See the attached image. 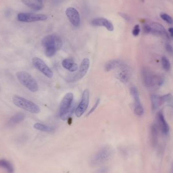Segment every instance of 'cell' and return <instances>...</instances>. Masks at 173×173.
<instances>
[{"instance_id": "obj_1", "label": "cell", "mask_w": 173, "mask_h": 173, "mask_svg": "<svg viewBox=\"0 0 173 173\" xmlns=\"http://www.w3.org/2000/svg\"><path fill=\"white\" fill-rule=\"evenodd\" d=\"M42 44L45 48L46 55L48 57L54 56L62 46V42L60 37L54 34L48 35L44 37L42 40Z\"/></svg>"}, {"instance_id": "obj_2", "label": "cell", "mask_w": 173, "mask_h": 173, "mask_svg": "<svg viewBox=\"0 0 173 173\" xmlns=\"http://www.w3.org/2000/svg\"><path fill=\"white\" fill-rule=\"evenodd\" d=\"M74 94L68 93L63 98L59 108V116L63 121H66L76 111V104H73Z\"/></svg>"}, {"instance_id": "obj_3", "label": "cell", "mask_w": 173, "mask_h": 173, "mask_svg": "<svg viewBox=\"0 0 173 173\" xmlns=\"http://www.w3.org/2000/svg\"><path fill=\"white\" fill-rule=\"evenodd\" d=\"M113 150L109 146L102 147L94 154L91 158L90 162L92 166H98L108 162L113 158Z\"/></svg>"}, {"instance_id": "obj_4", "label": "cell", "mask_w": 173, "mask_h": 173, "mask_svg": "<svg viewBox=\"0 0 173 173\" xmlns=\"http://www.w3.org/2000/svg\"><path fill=\"white\" fill-rule=\"evenodd\" d=\"M16 76L19 82L33 92H36L39 90V86L37 80L30 74L24 71L18 72Z\"/></svg>"}, {"instance_id": "obj_5", "label": "cell", "mask_w": 173, "mask_h": 173, "mask_svg": "<svg viewBox=\"0 0 173 173\" xmlns=\"http://www.w3.org/2000/svg\"><path fill=\"white\" fill-rule=\"evenodd\" d=\"M13 102L16 106L33 113L37 114L40 112V108L37 104L24 98L18 96H14Z\"/></svg>"}, {"instance_id": "obj_6", "label": "cell", "mask_w": 173, "mask_h": 173, "mask_svg": "<svg viewBox=\"0 0 173 173\" xmlns=\"http://www.w3.org/2000/svg\"><path fill=\"white\" fill-rule=\"evenodd\" d=\"M48 16L42 14H35L31 13H20L17 16L19 21L23 22H33L44 21L47 19Z\"/></svg>"}, {"instance_id": "obj_7", "label": "cell", "mask_w": 173, "mask_h": 173, "mask_svg": "<svg viewBox=\"0 0 173 173\" xmlns=\"http://www.w3.org/2000/svg\"><path fill=\"white\" fill-rule=\"evenodd\" d=\"M90 100V92L88 89H85L82 93V98L79 105L75 111L76 116L80 117L86 112L88 107Z\"/></svg>"}, {"instance_id": "obj_8", "label": "cell", "mask_w": 173, "mask_h": 173, "mask_svg": "<svg viewBox=\"0 0 173 173\" xmlns=\"http://www.w3.org/2000/svg\"><path fill=\"white\" fill-rule=\"evenodd\" d=\"M90 66V60L86 58L84 59L80 64L79 71L78 73L75 74V76L71 78H68L67 81L68 82H75L80 80L84 77L89 70Z\"/></svg>"}, {"instance_id": "obj_9", "label": "cell", "mask_w": 173, "mask_h": 173, "mask_svg": "<svg viewBox=\"0 0 173 173\" xmlns=\"http://www.w3.org/2000/svg\"><path fill=\"white\" fill-rule=\"evenodd\" d=\"M33 65L42 74L49 78H52L53 73L51 69L41 59L38 57H34L33 59Z\"/></svg>"}, {"instance_id": "obj_10", "label": "cell", "mask_w": 173, "mask_h": 173, "mask_svg": "<svg viewBox=\"0 0 173 173\" xmlns=\"http://www.w3.org/2000/svg\"><path fill=\"white\" fill-rule=\"evenodd\" d=\"M130 92L134 100L135 114L137 116H141L144 113V108L141 103L138 89L135 86H132L130 88Z\"/></svg>"}, {"instance_id": "obj_11", "label": "cell", "mask_w": 173, "mask_h": 173, "mask_svg": "<svg viewBox=\"0 0 173 173\" xmlns=\"http://www.w3.org/2000/svg\"><path fill=\"white\" fill-rule=\"evenodd\" d=\"M65 13L69 21L74 26H79L80 22V16L76 9L74 7H69L66 10Z\"/></svg>"}, {"instance_id": "obj_12", "label": "cell", "mask_w": 173, "mask_h": 173, "mask_svg": "<svg viewBox=\"0 0 173 173\" xmlns=\"http://www.w3.org/2000/svg\"><path fill=\"white\" fill-rule=\"evenodd\" d=\"M155 74L147 67H143L141 70V76L143 83L148 88L152 86Z\"/></svg>"}, {"instance_id": "obj_13", "label": "cell", "mask_w": 173, "mask_h": 173, "mask_svg": "<svg viewBox=\"0 0 173 173\" xmlns=\"http://www.w3.org/2000/svg\"><path fill=\"white\" fill-rule=\"evenodd\" d=\"M91 24L93 26H104L110 32H112L114 30L112 22L105 18H95L91 21Z\"/></svg>"}, {"instance_id": "obj_14", "label": "cell", "mask_w": 173, "mask_h": 173, "mask_svg": "<svg viewBox=\"0 0 173 173\" xmlns=\"http://www.w3.org/2000/svg\"><path fill=\"white\" fill-rule=\"evenodd\" d=\"M156 121L158 129L164 134H167L169 131V126L164 118V115L162 112L160 111L156 115Z\"/></svg>"}, {"instance_id": "obj_15", "label": "cell", "mask_w": 173, "mask_h": 173, "mask_svg": "<svg viewBox=\"0 0 173 173\" xmlns=\"http://www.w3.org/2000/svg\"><path fill=\"white\" fill-rule=\"evenodd\" d=\"M119 74H117V78L119 80L123 83L128 82L130 78L131 72L130 68L126 65L125 63H123L121 67H119Z\"/></svg>"}, {"instance_id": "obj_16", "label": "cell", "mask_w": 173, "mask_h": 173, "mask_svg": "<svg viewBox=\"0 0 173 173\" xmlns=\"http://www.w3.org/2000/svg\"><path fill=\"white\" fill-rule=\"evenodd\" d=\"M22 2L35 11H39L43 6V0H21Z\"/></svg>"}, {"instance_id": "obj_17", "label": "cell", "mask_w": 173, "mask_h": 173, "mask_svg": "<svg viewBox=\"0 0 173 173\" xmlns=\"http://www.w3.org/2000/svg\"><path fill=\"white\" fill-rule=\"evenodd\" d=\"M62 65L65 69H67L69 72H76L78 70V65L74 61L72 58H66L62 62Z\"/></svg>"}, {"instance_id": "obj_18", "label": "cell", "mask_w": 173, "mask_h": 173, "mask_svg": "<svg viewBox=\"0 0 173 173\" xmlns=\"http://www.w3.org/2000/svg\"><path fill=\"white\" fill-rule=\"evenodd\" d=\"M150 26L152 28L151 33H154L156 35H164L166 37H168V35L166 32V30H165L164 27L160 23H157V22H154Z\"/></svg>"}, {"instance_id": "obj_19", "label": "cell", "mask_w": 173, "mask_h": 173, "mask_svg": "<svg viewBox=\"0 0 173 173\" xmlns=\"http://www.w3.org/2000/svg\"><path fill=\"white\" fill-rule=\"evenodd\" d=\"M124 63L119 59H113L109 61L106 63L104 66V69L106 72H110L113 69L119 68Z\"/></svg>"}, {"instance_id": "obj_20", "label": "cell", "mask_w": 173, "mask_h": 173, "mask_svg": "<svg viewBox=\"0 0 173 173\" xmlns=\"http://www.w3.org/2000/svg\"><path fill=\"white\" fill-rule=\"evenodd\" d=\"M152 108L153 111L157 110L160 107L164 104L162 96L152 95L151 96Z\"/></svg>"}, {"instance_id": "obj_21", "label": "cell", "mask_w": 173, "mask_h": 173, "mask_svg": "<svg viewBox=\"0 0 173 173\" xmlns=\"http://www.w3.org/2000/svg\"><path fill=\"white\" fill-rule=\"evenodd\" d=\"M158 127L156 124H152L150 128V136L152 142L154 144H155L158 137Z\"/></svg>"}, {"instance_id": "obj_22", "label": "cell", "mask_w": 173, "mask_h": 173, "mask_svg": "<svg viewBox=\"0 0 173 173\" xmlns=\"http://www.w3.org/2000/svg\"><path fill=\"white\" fill-rule=\"evenodd\" d=\"M34 127L36 130L41 131L42 132H52L54 131V128L52 127H50L49 125H46L43 123H35L34 125Z\"/></svg>"}, {"instance_id": "obj_23", "label": "cell", "mask_w": 173, "mask_h": 173, "mask_svg": "<svg viewBox=\"0 0 173 173\" xmlns=\"http://www.w3.org/2000/svg\"><path fill=\"white\" fill-rule=\"evenodd\" d=\"M0 167L4 169L8 173H14V168L12 164L5 160H0Z\"/></svg>"}, {"instance_id": "obj_24", "label": "cell", "mask_w": 173, "mask_h": 173, "mask_svg": "<svg viewBox=\"0 0 173 173\" xmlns=\"http://www.w3.org/2000/svg\"><path fill=\"white\" fill-rule=\"evenodd\" d=\"M25 118V115L22 113H18L13 115L10 119V123H19Z\"/></svg>"}, {"instance_id": "obj_25", "label": "cell", "mask_w": 173, "mask_h": 173, "mask_svg": "<svg viewBox=\"0 0 173 173\" xmlns=\"http://www.w3.org/2000/svg\"><path fill=\"white\" fill-rule=\"evenodd\" d=\"M162 64L163 68L166 71H168L171 68V63L169 59L166 57H162Z\"/></svg>"}, {"instance_id": "obj_26", "label": "cell", "mask_w": 173, "mask_h": 173, "mask_svg": "<svg viewBox=\"0 0 173 173\" xmlns=\"http://www.w3.org/2000/svg\"><path fill=\"white\" fill-rule=\"evenodd\" d=\"M162 98L164 103L167 102L168 103L171 104L172 106L173 107V96L171 94H168L162 96Z\"/></svg>"}, {"instance_id": "obj_27", "label": "cell", "mask_w": 173, "mask_h": 173, "mask_svg": "<svg viewBox=\"0 0 173 173\" xmlns=\"http://www.w3.org/2000/svg\"><path fill=\"white\" fill-rule=\"evenodd\" d=\"M160 17L162 18V19L164 20V21L166 22L169 24H173V19L171 17L170 15L165 14V13H162L160 14Z\"/></svg>"}, {"instance_id": "obj_28", "label": "cell", "mask_w": 173, "mask_h": 173, "mask_svg": "<svg viewBox=\"0 0 173 173\" xmlns=\"http://www.w3.org/2000/svg\"><path fill=\"white\" fill-rule=\"evenodd\" d=\"M140 32V28L139 24H136L135 25L133 30H132V34L135 37H137Z\"/></svg>"}, {"instance_id": "obj_29", "label": "cell", "mask_w": 173, "mask_h": 173, "mask_svg": "<svg viewBox=\"0 0 173 173\" xmlns=\"http://www.w3.org/2000/svg\"><path fill=\"white\" fill-rule=\"evenodd\" d=\"M100 102V99H97L96 100L95 103L94 105H93L92 108H91V109L90 110V111H89L88 113V115H91V114H92L94 111H95L96 109L97 108Z\"/></svg>"}, {"instance_id": "obj_30", "label": "cell", "mask_w": 173, "mask_h": 173, "mask_svg": "<svg viewBox=\"0 0 173 173\" xmlns=\"http://www.w3.org/2000/svg\"><path fill=\"white\" fill-rule=\"evenodd\" d=\"M108 168L107 167H102L99 169L97 170L96 173H108Z\"/></svg>"}, {"instance_id": "obj_31", "label": "cell", "mask_w": 173, "mask_h": 173, "mask_svg": "<svg viewBox=\"0 0 173 173\" xmlns=\"http://www.w3.org/2000/svg\"><path fill=\"white\" fill-rule=\"evenodd\" d=\"M165 48H166V51L168 52V53H169V54H173V48L172 46L170 44H166V45H165Z\"/></svg>"}, {"instance_id": "obj_32", "label": "cell", "mask_w": 173, "mask_h": 173, "mask_svg": "<svg viewBox=\"0 0 173 173\" xmlns=\"http://www.w3.org/2000/svg\"><path fill=\"white\" fill-rule=\"evenodd\" d=\"M143 31L146 34H149L152 32V28L149 25H145L143 26Z\"/></svg>"}, {"instance_id": "obj_33", "label": "cell", "mask_w": 173, "mask_h": 173, "mask_svg": "<svg viewBox=\"0 0 173 173\" xmlns=\"http://www.w3.org/2000/svg\"><path fill=\"white\" fill-rule=\"evenodd\" d=\"M169 32L171 36L173 37V27H170L169 28Z\"/></svg>"}, {"instance_id": "obj_34", "label": "cell", "mask_w": 173, "mask_h": 173, "mask_svg": "<svg viewBox=\"0 0 173 173\" xmlns=\"http://www.w3.org/2000/svg\"><path fill=\"white\" fill-rule=\"evenodd\" d=\"M141 1L142 2H144V0H141Z\"/></svg>"}]
</instances>
